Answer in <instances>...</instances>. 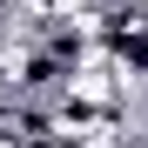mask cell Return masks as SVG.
I'll use <instances>...</instances> for the list:
<instances>
[{
    "label": "cell",
    "mask_w": 148,
    "mask_h": 148,
    "mask_svg": "<svg viewBox=\"0 0 148 148\" xmlns=\"http://www.w3.org/2000/svg\"><path fill=\"white\" fill-rule=\"evenodd\" d=\"M0 148H20V141H14V135H7V121H0Z\"/></svg>",
    "instance_id": "1"
}]
</instances>
